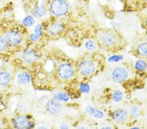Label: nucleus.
<instances>
[{"label": "nucleus", "mask_w": 147, "mask_h": 129, "mask_svg": "<svg viewBox=\"0 0 147 129\" xmlns=\"http://www.w3.org/2000/svg\"><path fill=\"white\" fill-rule=\"evenodd\" d=\"M7 42L9 46H15L20 44L22 41V33L18 28L11 27L7 30L4 35Z\"/></svg>", "instance_id": "nucleus-1"}, {"label": "nucleus", "mask_w": 147, "mask_h": 129, "mask_svg": "<svg viewBox=\"0 0 147 129\" xmlns=\"http://www.w3.org/2000/svg\"><path fill=\"white\" fill-rule=\"evenodd\" d=\"M69 7L63 0H54L51 5V10L54 15L61 16L67 13Z\"/></svg>", "instance_id": "nucleus-2"}, {"label": "nucleus", "mask_w": 147, "mask_h": 129, "mask_svg": "<svg viewBox=\"0 0 147 129\" xmlns=\"http://www.w3.org/2000/svg\"><path fill=\"white\" fill-rule=\"evenodd\" d=\"M58 73L61 78L67 80L71 78L73 76L74 70L70 65L67 64V63H63L59 67Z\"/></svg>", "instance_id": "nucleus-3"}, {"label": "nucleus", "mask_w": 147, "mask_h": 129, "mask_svg": "<svg viewBox=\"0 0 147 129\" xmlns=\"http://www.w3.org/2000/svg\"><path fill=\"white\" fill-rule=\"evenodd\" d=\"M79 70L83 75L90 76L94 73L96 70V66L94 63L89 60H85L79 65Z\"/></svg>", "instance_id": "nucleus-4"}, {"label": "nucleus", "mask_w": 147, "mask_h": 129, "mask_svg": "<svg viewBox=\"0 0 147 129\" xmlns=\"http://www.w3.org/2000/svg\"><path fill=\"white\" fill-rule=\"evenodd\" d=\"M128 76V72L124 68L118 67L114 69L112 72L113 80L117 83H120L125 80Z\"/></svg>", "instance_id": "nucleus-5"}, {"label": "nucleus", "mask_w": 147, "mask_h": 129, "mask_svg": "<svg viewBox=\"0 0 147 129\" xmlns=\"http://www.w3.org/2000/svg\"><path fill=\"white\" fill-rule=\"evenodd\" d=\"M99 40L104 46L109 47L114 45L116 43V37L113 33L109 32H104L99 35Z\"/></svg>", "instance_id": "nucleus-6"}, {"label": "nucleus", "mask_w": 147, "mask_h": 129, "mask_svg": "<svg viewBox=\"0 0 147 129\" xmlns=\"http://www.w3.org/2000/svg\"><path fill=\"white\" fill-rule=\"evenodd\" d=\"M14 126L16 128H30L34 127V123L30 122L24 117H18L15 119L13 122Z\"/></svg>", "instance_id": "nucleus-7"}, {"label": "nucleus", "mask_w": 147, "mask_h": 129, "mask_svg": "<svg viewBox=\"0 0 147 129\" xmlns=\"http://www.w3.org/2000/svg\"><path fill=\"white\" fill-rule=\"evenodd\" d=\"M61 109L60 103L54 100H50L46 104V110L50 114L55 115L58 114Z\"/></svg>", "instance_id": "nucleus-8"}, {"label": "nucleus", "mask_w": 147, "mask_h": 129, "mask_svg": "<svg viewBox=\"0 0 147 129\" xmlns=\"http://www.w3.org/2000/svg\"><path fill=\"white\" fill-rule=\"evenodd\" d=\"M22 58L26 64H32L37 60L38 55L35 50H28L23 53Z\"/></svg>", "instance_id": "nucleus-9"}, {"label": "nucleus", "mask_w": 147, "mask_h": 129, "mask_svg": "<svg viewBox=\"0 0 147 129\" xmlns=\"http://www.w3.org/2000/svg\"><path fill=\"white\" fill-rule=\"evenodd\" d=\"M127 117V112L124 109H118L114 113V119L118 123L124 121Z\"/></svg>", "instance_id": "nucleus-10"}, {"label": "nucleus", "mask_w": 147, "mask_h": 129, "mask_svg": "<svg viewBox=\"0 0 147 129\" xmlns=\"http://www.w3.org/2000/svg\"><path fill=\"white\" fill-rule=\"evenodd\" d=\"M11 82V74L7 71L0 72V86H6Z\"/></svg>", "instance_id": "nucleus-11"}, {"label": "nucleus", "mask_w": 147, "mask_h": 129, "mask_svg": "<svg viewBox=\"0 0 147 129\" xmlns=\"http://www.w3.org/2000/svg\"><path fill=\"white\" fill-rule=\"evenodd\" d=\"M17 81L20 84H28L30 82V74L26 72H21L18 75Z\"/></svg>", "instance_id": "nucleus-12"}, {"label": "nucleus", "mask_w": 147, "mask_h": 129, "mask_svg": "<svg viewBox=\"0 0 147 129\" xmlns=\"http://www.w3.org/2000/svg\"><path fill=\"white\" fill-rule=\"evenodd\" d=\"M63 25L60 23H58V24H55L53 25L51 27V29L49 30V33L51 35H53V36H56V35H58L60 34V33L63 31Z\"/></svg>", "instance_id": "nucleus-13"}, {"label": "nucleus", "mask_w": 147, "mask_h": 129, "mask_svg": "<svg viewBox=\"0 0 147 129\" xmlns=\"http://www.w3.org/2000/svg\"><path fill=\"white\" fill-rule=\"evenodd\" d=\"M47 10L45 7L39 6L34 12V16L37 18H41L46 15Z\"/></svg>", "instance_id": "nucleus-14"}, {"label": "nucleus", "mask_w": 147, "mask_h": 129, "mask_svg": "<svg viewBox=\"0 0 147 129\" xmlns=\"http://www.w3.org/2000/svg\"><path fill=\"white\" fill-rule=\"evenodd\" d=\"M137 51L141 55L144 56V57L147 56V43L140 44L137 47Z\"/></svg>", "instance_id": "nucleus-15"}, {"label": "nucleus", "mask_w": 147, "mask_h": 129, "mask_svg": "<svg viewBox=\"0 0 147 129\" xmlns=\"http://www.w3.org/2000/svg\"><path fill=\"white\" fill-rule=\"evenodd\" d=\"M135 67L137 70L139 71H144L147 68V64L145 61L143 60H137L135 64Z\"/></svg>", "instance_id": "nucleus-16"}, {"label": "nucleus", "mask_w": 147, "mask_h": 129, "mask_svg": "<svg viewBox=\"0 0 147 129\" xmlns=\"http://www.w3.org/2000/svg\"><path fill=\"white\" fill-rule=\"evenodd\" d=\"M54 98H55L56 100H60V101H63V102L68 101L69 99V98L67 94H65V93H63V92H59V93H56L55 95H54Z\"/></svg>", "instance_id": "nucleus-17"}, {"label": "nucleus", "mask_w": 147, "mask_h": 129, "mask_svg": "<svg viewBox=\"0 0 147 129\" xmlns=\"http://www.w3.org/2000/svg\"><path fill=\"white\" fill-rule=\"evenodd\" d=\"M8 45L9 44L5 38V37L0 35V52L5 51L7 48Z\"/></svg>", "instance_id": "nucleus-18"}, {"label": "nucleus", "mask_w": 147, "mask_h": 129, "mask_svg": "<svg viewBox=\"0 0 147 129\" xmlns=\"http://www.w3.org/2000/svg\"><path fill=\"white\" fill-rule=\"evenodd\" d=\"M22 23L26 27H30L34 24L35 20L34 18H33V17H32V16H28L23 20Z\"/></svg>", "instance_id": "nucleus-19"}, {"label": "nucleus", "mask_w": 147, "mask_h": 129, "mask_svg": "<svg viewBox=\"0 0 147 129\" xmlns=\"http://www.w3.org/2000/svg\"><path fill=\"white\" fill-rule=\"evenodd\" d=\"M122 98H123V94L122 93V91L118 90V91H115V93H113V99L115 102H120L121 100H122Z\"/></svg>", "instance_id": "nucleus-20"}, {"label": "nucleus", "mask_w": 147, "mask_h": 129, "mask_svg": "<svg viewBox=\"0 0 147 129\" xmlns=\"http://www.w3.org/2000/svg\"><path fill=\"white\" fill-rule=\"evenodd\" d=\"M85 47L87 50H90V51H93L95 50L96 49V45L95 44L94 42L92 41H87L86 43H85Z\"/></svg>", "instance_id": "nucleus-21"}, {"label": "nucleus", "mask_w": 147, "mask_h": 129, "mask_svg": "<svg viewBox=\"0 0 147 129\" xmlns=\"http://www.w3.org/2000/svg\"><path fill=\"white\" fill-rule=\"evenodd\" d=\"M130 112H131V114L133 116L136 117H139L140 116V109L139 108H138L137 106H134L131 108V110H130Z\"/></svg>", "instance_id": "nucleus-22"}, {"label": "nucleus", "mask_w": 147, "mask_h": 129, "mask_svg": "<svg viewBox=\"0 0 147 129\" xmlns=\"http://www.w3.org/2000/svg\"><path fill=\"white\" fill-rule=\"evenodd\" d=\"M80 90L82 93H88L90 91V86L87 84H82L80 86Z\"/></svg>", "instance_id": "nucleus-23"}, {"label": "nucleus", "mask_w": 147, "mask_h": 129, "mask_svg": "<svg viewBox=\"0 0 147 129\" xmlns=\"http://www.w3.org/2000/svg\"><path fill=\"white\" fill-rule=\"evenodd\" d=\"M123 57L122 55H113L109 59V62H118L119 61L122 60Z\"/></svg>", "instance_id": "nucleus-24"}, {"label": "nucleus", "mask_w": 147, "mask_h": 129, "mask_svg": "<svg viewBox=\"0 0 147 129\" xmlns=\"http://www.w3.org/2000/svg\"><path fill=\"white\" fill-rule=\"evenodd\" d=\"M93 116L95 118H96V119H101L103 117L104 114L103 112L101 111V110H96V111H95L94 114H93Z\"/></svg>", "instance_id": "nucleus-25"}, {"label": "nucleus", "mask_w": 147, "mask_h": 129, "mask_svg": "<svg viewBox=\"0 0 147 129\" xmlns=\"http://www.w3.org/2000/svg\"><path fill=\"white\" fill-rule=\"evenodd\" d=\"M35 35H37L39 37L41 36L42 33V27L41 25L39 24L35 27Z\"/></svg>", "instance_id": "nucleus-26"}, {"label": "nucleus", "mask_w": 147, "mask_h": 129, "mask_svg": "<svg viewBox=\"0 0 147 129\" xmlns=\"http://www.w3.org/2000/svg\"><path fill=\"white\" fill-rule=\"evenodd\" d=\"M86 111L88 112V113L91 114V115H93L94 114L95 111H96V110L94 109V108H93L92 106H88L86 109Z\"/></svg>", "instance_id": "nucleus-27"}, {"label": "nucleus", "mask_w": 147, "mask_h": 129, "mask_svg": "<svg viewBox=\"0 0 147 129\" xmlns=\"http://www.w3.org/2000/svg\"><path fill=\"white\" fill-rule=\"evenodd\" d=\"M30 38L32 41L37 42L38 41V39H39V37H38L37 35L35 34H31L30 36Z\"/></svg>", "instance_id": "nucleus-28"}, {"label": "nucleus", "mask_w": 147, "mask_h": 129, "mask_svg": "<svg viewBox=\"0 0 147 129\" xmlns=\"http://www.w3.org/2000/svg\"><path fill=\"white\" fill-rule=\"evenodd\" d=\"M69 126L66 124H63V125H61V128H68Z\"/></svg>", "instance_id": "nucleus-29"}, {"label": "nucleus", "mask_w": 147, "mask_h": 129, "mask_svg": "<svg viewBox=\"0 0 147 129\" xmlns=\"http://www.w3.org/2000/svg\"><path fill=\"white\" fill-rule=\"evenodd\" d=\"M146 25H147V19H146Z\"/></svg>", "instance_id": "nucleus-30"}, {"label": "nucleus", "mask_w": 147, "mask_h": 129, "mask_svg": "<svg viewBox=\"0 0 147 129\" xmlns=\"http://www.w3.org/2000/svg\"><path fill=\"white\" fill-rule=\"evenodd\" d=\"M146 1H147V0H146Z\"/></svg>", "instance_id": "nucleus-31"}]
</instances>
